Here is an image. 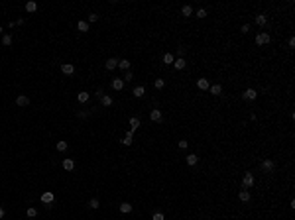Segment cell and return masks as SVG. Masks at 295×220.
Masks as SVG:
<instances>
[{
  "label": "cell",
  "mask_w": 295,
  "mask_h": 220,
  "mask_svg": "<svg viewBox=\"0 0 295 220\" xmlns=\"http://www.w3.org/2000/svg\"><path fill=\"white\" fill-rule=\"evenodd\" d=\"M197 86L201 90H207V89H209V81H207V79H199V81H197Z\"/></svg>",
  "instance_id": "16"
},
{
  "label": "cell",
  "mask_w": 295,
  "mask_h": 220,
  "mask_svg": "<svg viewBox=\"0 0 295 220\" xmlns=\"http://www.w3.org/2000/svg\"><path fill=\"white\" fill-rule=\"evenodd\" d=\"M149 118H152V122H161V110H152L149 112Z\"/></svg>",
  "instance_id": "7"
},
{
  "label": "cell",
  "mask_w": 295,
  "mask_h": 220,
  "mask_svg": "<svg viewBox=\"0 0 295 220\" xmlns=\"http://www.w3.org/2000/svg\"><path fill=\"white\" fill-rule=\"evenodd\" d=\"M77 30L81 32V34L89 32V22H83V20H79V24H77Z\"/></svg>",
  "instance_id": "10"
},
{
  "label": "cell",
  "mask_w": 295,
  "mask_h": 220,
  "mask_svg": "<svg viewBox=\"0 0 295 220\" xmlns=\"http://www.w3.org/2000/svg\"><path fill=\"white\" fill-rule=\"evenodd\" d=\"M179 147H181V149L187 147V142H185V140H181V142H179Z\"/></svg>",
  "instance_id": "39"
},
{
  "label": "cell",
  "mask_w": 295,
  "mask_h": 220,
  "mask_svg": "<svg viewBox=\"0 0 295 220\" xmlns=\"http://www.w3.org/2000/svg\"><path fill=\"white\" fill-rule=\"evenodd\" d=\"M181 12H183V16H191V14H193V8H191V6H183Z\"/></svg>",
  "instance_id": "31"
},
{
  "label": "cell",
  "mask_w": 295,
  "mask_h": 220,
  "mask_svg": "<svg viewBox=\"0 0 295 220\" xmlns=\"http://www.w3.org/2000/svg\"><path fill=\"white\" fill-rule=\"evenodd\" d=\"M238 198H240L242 202H248V201H250V193H248V191H240Z\"/></svg>",
  "instance_id": "20"
},
{
  "label": "cell",
  "mask_w": 295,
  "mask_h": 220,
  "mask_svg": "<svg viewBox=\"0 0 295 220\" xmlns=\"http://www.w3.org/2000/svg\"><path fill=\"white\" fill-rule=\"evenodd\" d=\"M4 216V208H2V206H0V218H2Z\"/></svg>",
  "instance_id": "41"
},
{
  "label": "cell",
  "mask_w": 295,
  "mask_h": 220,
  "mask_svg": "<svg viewBox=\"0 0 295 220\" xmlns=\"http://www.w3.org/2000/svg\"><path fill=\"white\" fill-rule=\"evenodd\" d=\"M53 198H55V197H53V193H49V191H47V193H43V195H41V202H43L45 206H49V205H51V202H53Z\"/></svg>",
  "instance_id": "3"
},
{
  "label": "cell",
  "mask_w": 295,
  "mask_h": 220,
  "mask_svg": "<svg viewBox=\"0 0 295 220\" xmlns=\"http://www.w3.org/2000/svg\"><path fill=\"white\" fill-rule=\"evenodd\" d=\"M36 10H37V4H36V2H28V4H26V12H30V14H34Z\"/></svg>",
  "instance_id": "21"
},
{
  "label": "cell",
  "mask_w": 295,
  "mask_h": 220,
  "mask_svg": "<svg viewBox=\"0 0 295 220\" xmlns=\"http://www.w3.org/2000/svg\"><path fill=\"white\" fill-rule=\"evenodd\" d=\"M16 104L18 106H28L30 104V98H28L26 94H20V96H16Z\"/></svg>",
  "instance_id": "5"
},
{
  "label": "cell",
  "mask_w": 295,
  "mask_h": 220,
  "mask_svg": "<svg viewBox=\"0 0 295 220\" xmlns=\"http://www.w3.org/2000/svg\"><path fill=\"white\" fill-rule=\"evenodd\" d=\"M2 45H12V36L10 34H6V36H2Z\"/></svg>",
  "instance_id": "25"
},
{
  "label": "cell",
  "mask_w": 295,
  "mask_h": 220,
  "mask_svg": "<svg viewBox=\"0 0 295 220\" xmlns=\"http://www.w3.org/2000/svg\"><path fill=\"white\" fill-rule=\"evenodd\" d=\"M97 20H98V16L94 14V12H93V14H89V22H91V24H93V22H97Z\"/></svg>",
  "instance_id": "36"
},
{
  "label": "cell",
  "mask_w": 295,
  "mask_h": 220,
  "mask_svg": "<svg viewBox=\"0 0 295 220\" xmlns=\"http://www.w3.org/2000/svg\"><path fill=\"white\" fill-rule=\"evenodd\" d=\"M105 67L108 69V71H112V69H116V67H118V59H114V57H110V59H108V61L105 63Z\"/></svg>",
  "instance_id": "8"
},
{
  "label": "cell",
  "mask_w": 295,
  "mask_h": 220,
  "mask_svg": "<svg viewBox=\"0 0 295 220\" xmlns=\"http://www.w3.org/2000/svg\"><path fill=\"white\" fill-rule=\"evenodd\" d=\"M242 183H244V187H252L254 185V175H252V173H244Z\"/></svg>",
  "instance_id": "6"
},
{
  "label": "cell",
  "mask_w": 295,
  "mask_h": 220,
  "mask_svg": "<svg viewBox=\"0 0 295 220\" xmlns=\"http://www.w3.org/2000/svg\"><path fill=\"white\" fill-rule=\"evenodd\" d=\"M289 47H295V37H289Z\"/></svg>",
  "instance_id": "40"
},
{
  "label": "cell",
  "mask_w": 295,
  "mask_h": 220,
  "mask_svg": "<svg viewBox=\"0 0 295 220\" xmlns=\"http://www.w3.org/2000/svg\"><path fill=\"white\" fill-rule=\"evenodd\" d=\"M256 96H258V93H256L254 89H246V90H244V94H242L244 100H254Z\"/></svg>",
  "instance_id": "2"
},
{
  "label": "cell",
  "mask_w": 295,
  "mask_h": 220,
  "mask_svg": "<svg viewBox=\"0 0 295 220\" xmlns=\"http://www.w3.org/2000/svg\"><path fill=\"white\" fill-rule=\"evenodd\" d=\"M205 16H207V10H205V8H201V10L197 12V18H205Z\"/></svg>",
  "instance_id": "35"
},
{
  "label": "cell",
  "mask_w": 295,
  "mask_h": 220,
  "mask_svg": "<svg viewBox=\"0 0 295 220\" xmlns=\"http://www.w3.org/2000/svg\"><path fill=\"white\" fill-rule=\"evenodd\" d=\"M199 161V157L195 155V153H191V155H187V165H195Z\"/></svg>",
  "instance_id": "23"
},
{
  "label": "cell",
  "mask_w": 295,
  "mask_h": 220,
  "mask_svg": "<svg viewBox=\"0 0 295 220\" xmlns=\"http://www.w3.org/2000/svg\"><path fill=\"white\" fill-rule=\"evenodd\" d=\"M120 212H124V214L132 212V205L130 202H122V205H120Z\"/></svg>",
  "instance_id": "15"
},
{
  "label": "cell",
  "mask_w": 295,
  "mask_h": 220,
  "mask_svg": "<svg viewBox=\"0 0 295 220\" xmlns=\"http://www.w3.org/2000/svg\"><path fill=\"white\" fill-rule=\"evenodd\" d=\"M77 98H79V102H87L89 100V93H79Z\"/></svg>",
  "instance_id": "27"
},
{
  "label": "cell",
  "mask_w": 295,
  "mask_h": 220,
  "mask_svg": "<svg viewBox=\"0 0 295 220\" xmlns=\"http://www.w3.org/2000/svg\"><path fill=\"white\" fill-rule=\"evenodd\" d=\"M262 169H264V171H268V173H272L273 169H276V165H273L272 159H266V161H262Z\"/></svg>",
  "instance_id": "4"
},
{
  "label": "cell",
  "mask_w": 295,
  "mask_h": 220,
  "mask_svg": "<svg viewBox=\"0 0 295 220\" xmlns=\"http://www.w3.org/2000/svg\"><path fill=\"white\" fill-rule=\"evenodd\" d=\"M144 94H146V89H144V86H136L134 89V96L136 98H142Z\"/></svg>",
  "instance_id": "17"
},
{
  "label": "cell",
  "mask_w": 295,
  "mask_h": 220,
  "mask_svg": "<svg viewBox=\"0 0 295 220\" xmlns=\"http://www.w3.org/2000/svg\"><path fill=\"white\" fill-rule=\"evenodd\" d=\"M248 32H250V26H248V24H244V26H242V34H248Z\"/></svg>",
  "instance_id": "37"
},
{
  "label": "cell",
  "mask_w": 295,
  "mask_h": 220,
  "mask_svg": "<svg viewBox=\"0 0 295 220\" xmlns=\"http://www.w3.org/2000/svg\"><path fill=\"white\" fill-rule=\"evenodd\" d=\"M130 61H128V59H122V61H118V67L120 69H122V71H128V69H130Z\"/></svg>",
  "instance_id": "18"
},
{
  "label": "cell",
  "mask_w": 295,
  "mask_h": 220,
  "mask_svg": "<svg viewBox=\"0 0 295 220\" xmlns=\"http://www.w3.org/2000/svg\"><path fill=\"white\" fill-rule=\"evenodd\" d=\"M211 93H213V94H221L222 93L221 85H213V86H211Z\"/></svg>",
  "instance_id": "29"
},
{
  "label": "cell",
  "mask_w": 295,
  "mask_h": 220,
  "mask_svg": "<svg viewBox=\"0 0 295 220\" xmlns=\"http://www.w3.org/2000/svg\"><path fill=\"white\" fill-rule=\"evenodd\" d=\"M89 206H91V208H98V206H101V202H98L97 198H91V201H89Z\"/></svg>",
  "instance_id": "32"
},
{
  "label": "cell",
  "mask_w": 295,
  "mask_h": 220,
  "mask_svg": "<svg viewBox=\"0 0 295 220\" xmlns=\"http://www.w3.org/2000/svg\"><path fill=\"white\" fill-rule=\"evenodd\" d=\"M124 79H126V81H132V79H134V75H132L130 71H126V77H124Z\"/></svg>",
  "instance_id": "38"
},
{
  "label": "cell",
  "mask_w": 295,
  "mask_h": 220,
  "mask_svg": "<svg viewBox=\"0 0 295 220\" xmlns=\"http://www.w3.org/2000/svg\"><path fill=\"white\" fill-rule=\"evenodd\" d=\"M73 167H75L73 159H63V169H65V171H73Z\"/></svg>",
  "instance_id": "13"
},
{
  "label": "cell",
  "mask_w": 295,
  "mask_h": 220,
  "mask_svg": "<svg viewBox=\"0 0 295 220\" xmlns=\"http://www.w3.org/2000/svg\"><path fill=\"white\" fill-rule=\"evenodd\" d=\"M112 86H114V90H122L124 79H114V81H112Z\"/></svg>",
  "instance_id": "14"
},
{
  "label": "cell",
  "mask_w": 295,
  "mask_h": 220,
  "mask_svg": "<svg viewBox=\"0 0 295 220\" xmlns=\"http://www.w3.org/2000/svg\"><path fill=\"white\" fill-rule=\"evenodd\" d=\"M138 126H140V118H130V130L134 132Z\"/></svg>",
  "instance_id": "24"
},
{
  "label": "cell",
  "mask_w": 295,
  "mask_h": 220,
  "mask_svg": "<svg viewBox=\"0 0 295 220\" xmlns=\"http://www.w3.org/2000/svg\"><path fill=\"white\" fill-rule=\"evenodd\" d=\"M185 59H183V57H179V59H175V61H173V67H175V69H179V71H181V69H185Z\"/></svg>",
  "instance_id": "12"
},
{
  "label": "cell",
  "mask_w": 295,
  "mask_h": 220,
  "mask_svg": "<svg viewBox=\"0 0 295 220\" xmlns=\"http://www.w3.org/2000/svg\"><path fill=\"white\" fill-rule=\"evenodd\" d=\"M153 86H156V89H163V86H165V81H163V79H156Z\"/></svg>",
  "instance_id": "28"
},
{
  "label": "cell",
  "mask_w": 295,
  "mask_h": 220,
  "mask_svg": "<svg viewBox=\"0 0 295 220\" xmlns=\"http://www.w3.org/2000/svg\"><path fill=\"white\" fill-rule=\"evenodd\" d=\"M61 71H63L65 75H73L75 73V67H73L71 63H63V65H61Z\"/></svg>",
  "instance_id": "9"
},
{
  "label": "cell",
  "mask_w": 295,
  "mask_h": 220,
  "mask_svg": "<svg viewBox=\"0 0 295 220\" xmlns=\"http://www.w3.org/2000/svg\"><path fill=\"white\" fill-rule=\"evenodd\" d=\"M26 214H28V216H30V218H36V216H37V210L34 208V206H30V208H28V212H26Z\"/></svg>",
  "instance_id": "30"
},
{
  "label": "cell",
  "mask_w": 295,
  "mask_h": 220,
  "mask_svg": "<svg viewBox=\"0 0 295 220\" xmlns=\"http://www.w3.org/2000/svg\"><path fill=\"white\" fill-rule=\"evenodd\" d=\"M132 136H134V132L128 130V132H126V136L122 138V144H124V146H130V144H132Z\"/></svg>",
  "instance_id": "11"
},
{
  "label": "cell",
  "mask_w": 295,
  "mask_h": 220,
  "mask_svg": "<svg viewBox=\"0 0 295 220\" xmlns=\"http://www.w3.org/2000/svg\"><path fill=\"white\" fill-rule=\"evenodd\" d=\"M163 63L165 65H171L173 63V55H171V53H165V55H163Z\"/></svg>",
  "instance_id": "26"
},
{
  "label": "cell",
  "mask_w": 295,
  "mask_h": 220,
  "mask_svg": "<svg viewBox=\"0 0 295 220\" xmlns=\"http://www.w3.org/2000/svg\"><path fill=\"white\" fill-rule=\"evenodd\" d=\"M101 102H102V106H110V104H112V96H106V94H102V96H101Z\"/></svg>",
  "instance_id": "22"
},
{
  "label": "cell",
  "mask_w": 295,
  "mask_h": 220,
  "mask_svg": "<svg viewBox=\"0 0 295 220\" xmlns=\"http://www.w3.org/2000/svg\"><path fill=\"white\" fill-rule=\"evenodd\" d=\"M266 22H268L266 14H258V16H256V24H258V26H266Z\"/></svg>",
  "instance_id": "19"
},
{
  "label": "cell",
  "mask_w": 295,
  "mask_h": 220,
  "mask_svg": "<svg viewBox=\"0 0 295 220\" xmlns=\"http://www.w3.org/2000/svg\"><path fill=\"white\" fill-rule=\"evenodd\" d=\"M152 220H165V218H163V214H161V212H153Z\"/></svg>",
  "instance_id": "34"
},
{
  "label": "cell",
  "mask_w": 295,
  "mask_h": 220,
  "mask_svg": "<svg viewBox=\"0 0 295 220\" xmlns=\"http://www.w3.org/2000/svg\"><path fill=\"white\" fill-rule=\"evenodd\" d=\"M57 149H59V151H65V149H67V142H57Z\"/></svg>",
  "instance_id": "33"
},
{
  "label": "cell",
  "mask_w": 295,
  "mask_h": 220,
  "mask_svg": "<svg viewBox=\"0 0 295 220\" xmlns=\"http://www.w3.org/2000/svg\"><path fill=\"white\" fill-rule=\"evenodd\" d=\"M256 43L258 45H268L269 43V34L268 32H260L258 37H256Z\"/></svg>",
  "instance_id": "1"
}]
</instances>
